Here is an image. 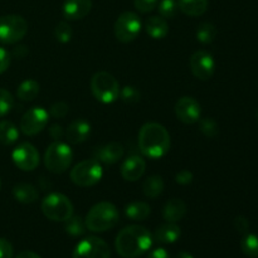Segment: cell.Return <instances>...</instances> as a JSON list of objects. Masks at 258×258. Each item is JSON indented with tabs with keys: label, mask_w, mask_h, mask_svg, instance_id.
I'll list each match as a JSON object with an SVG mask.
<instances>
[{
	"label": "cell",
	"mask_w": 258,
	"mask_h": 258,
	"mask_svg": "<svg viewBox=\"0 0 258 258\" xmlns=\"http://www.w3.org/2000/svg\"><path fill=\"white\" fill-rule=\"evenodd\" d=\"M13 249L12 243L8 239L0 238V258H13Z\"/></svg>",
	"instance_id": "obj_40"
},
{
	"label": "cell",
	"mask_w": 258,
	"mask_h": 258,
	"mask_svg": "<svg viewBox=\"0 0 258 258\" xmlns=\"http://www.w3.org/2000/svg\"><path fill=\"white\" fill-rule=\"evenodd\" d=\"M115 37L121 43H131L141 32V20L134 12H125L118 15L113 25Z\"/></svg>",
	"instance_id": "obj_9"
},
{
	"label": "cell",
	"mask_w": 258,
	"mask_h": 258,
	"mask_svg": "<svg viewBox=\"0 0 258 258\" xmlns=\"http://www.w3.org/2000/svg\"><path fill=\"white\" fill-rule=\"evenodd\" d=\"M125 149L121 143L113 141V143H108L106 145L97 148L95 150V158L100 163L106 164V165H112V164L118 163L122 159Z\"/></svg>",
	"instance_id": "obj_15"
},
{
	"label": "cell",
	"mask_w": 258,
	"mask_h": 258,
	"mask_svg": "<svg viewBox=\"0 0 258 258\" xmlns=\"http://www.w3.org/2000/svg\"><path fill=\"white\" fill-rule=\"evenodd\" d=\"M145 30L153 39H163L169 33V24L165 18L163 17H150L146 20Z\"/></svg>",
	"instance_id": "obj_22"
},
{
	"label": "cell",
	"mask_w": 258,
	"mask_h": 258,
	"mask_svg": "<svg viewBox=\"0 0 258 258\" xmlns=\"http://www.w3.org/2000/svg\"><path fill=\"white\" fill-rule=\"evenodd\" d=\"M43 214L53 222H66L75 213V207L62 193H50L42 201Z\"/></svg>",
	"instance_id": "obj_4"
},
{
	"label": "cell",
	"mask_w": 258,
	"mask_h": 258,
	"mask_svg": "<svg viewBox=\"0 0 258 258\" xmlns=\"http://www.w3.org/2000/svg\"><path fill=\"white\" fill-rule=\"evenodd\" d=\"M170 134L158 122H148L139 131V148L150 159H160L170 149Z\"/></svg>",
	"instance_id": "obj_2"
},
{
	"label": "cell",
	"mask_w": 258,
	"mask_h": 258,
	"mask_svg": "<svg viewBox=\"0 0 258 258\" xmlns=\"http://www.w3.org/2000/svg\"><path fill=\"white\" fill-rule=\"evenodd\" d=\"M10 62H12V55L5 48L0 47V75L4 73L9 68Z\"/></svg>",
	"instance_id": "obj_39"
},
{
	"label": "cell",
	"mask_w": 258,
	"mask_h": 258,
	"mask_svg": "<svg viewBox=\"0 0 258 258\" xmlns=\"http://www.w3.org/2000/svg\"><path fill=\"white\" fill-rule=\"evenodd\" d=\"M241 249L246 256L251 258H258V236L257 234L247 233L241 241Z\"/></svg>",
	"instance_id": "obj_30"
},
{
	"label": "cell",
	"mask_w": 258,
	"mask_h": 258,
	"mask_svg": "<svg viewBox=\"0 0 258 258\" xmlns=\"http://www.w3.org/2000/svg\"><path fill=\"white\" fill-rule=\"evenodd\" d=\"M164 188H165V184H164L163 178L160 175L149 176L143 184L144 194H145V197H148L150 199H155L159 196H161V193L164 191Z\"/></svg>",
	"instance_id": "obj_25"
},
{
	"label": "cell",
	"mask_w": 258,
	"mask_h": 258,
	"mask_svg": "<svg viewBox=\"0 0 258 258\" xmlns=\"http://www.w3.org/2000/svg\"><path fill=\"white\" fill-rule=\"evenodd\" d=\"M153 236L143 226L133 224L121 229L115 241L117 253L123 258H138L150 249Z\"/></svg>",
	"instance_id": "obj_1"
},
{
	"label": "cell",
	"mask_w": 258,
	"mask_h": 258,
	"mask_svg": "<svg viewBox=\"0 0 258 258\" xmlns=\"http://www.w3.org/2000/svg\"><path fill=\"white\" fill-rule=\"evenodd\" d=\"M49 112L43 107H32L23 115L20 120V131L27 136H34L42 133L48 125Z\"/></svg>",
	"instance_id": "obj_10"
},
{
	"label": "cell",
	"mask_w": 258,
	"mask_h": 258,
	"mask_svg": "<svg viewBox=\"0 0 258 258\" xmlns=\"http://www.w3.org/2000/svg\"><path fill=\"white\" fill-rule=\"evenodd\" d=\"M146 161L139 155H131L121 165V176L127 181H136L145 174Z\"/></svg>",
	"instance_id": "obj_16"
},
{
	"label": "cell",
	"mask_w": 258,
	"mask_h": 258,
	"mask_svg": "<svg viewBox=\"0 0 258 258\" xmlns=\"http://www.w3.org/2000/svg\"><path fill=\"white\" fill-rule=\"evenodd\" d=\"M148 258H170V254L165 248H155L149 253Z\"/></svg>",
	"instance_id": "obj_43"
},
{
	"label": "cell",
	"mask_w": 258,
	"mask_h": 258,
	"mask_svg": "<svg viewBox=\"0 0 258 258\" xmlns=\"http://www.w3.org/2000/svg\"><path fill=\"white\" fill-rule=\"evenodd\" d=\"M159 14L165 19H171L179 12V5L176 0H161L158 4Z\"/></svg>",
	"instance_id": "obj_31"
},
{
	"label": "cell",
	"mask_w": 258,
	"mask_h": 258,
	"mask_svg": "<svg viewBox=\"0 0 258 258\" xmlns=\"http://www.w3.org/2000/svg\"><path fill=\"white\" fill-rule=\"evenodd\" d=\"M175 258H194V257L191 256V254L189 253V252L181 251V252H179L178 254H176V257H175Z\"/></svg>",
	"instance_id": "obj_46"
},
{
	"label": "cell",
	"mask_w": 258,
	"mask_h": 258,
	"mask_svg": "<svg viewBox=\"0 0 258 258\" xmlns=\"http://www.w3.org/2000/svg\"><path fill=\"white\" fill-rule=\"evenodd\" d=\"M13 197L19 203L32 204L39 199V191L32 184L20 183L13 188Z\"/></svg>",
	"instance_id": "obj_21"
},
{
	"label": "cell",
	"mask_w": 258,
	"mask_h": 258,
	"mask_svg": "<svg viewBox=\"0 0 258 258\" xmlns=\"http://www.w3.org/2000/svg\"><path fill=\"white\" fill-rule=\"evenodd\" d=\"M193 173L189 170H181L175 175V181L178 184H180V185H188V184H190L193 181Z\"/></svg>",
	"instance_id": "obj_41"
},
{
	"label": "cell",
	"mask_w": 258,
	"mask_h": 258,
	"mask_svg": "<svg viewBox=\"0 0 258 258\" xmlns=\"http://www.w3.org/2000/svg\"><path fill=\"white\" fill-rule=\"evenodd\" d=\"M191 73L196 76L198 80L207 81L213 76L216 70V62L211 53L206 50H197L189 59Z\"/></svg>",
	"instance_id": "obj_13"
},
{
	"label": "cell",
	"mask_w": 258,
	"mask_h": 258,
	"mask_svg": "<svg viewBox=\"0 0 258 258\" xmlns=\"http://www.w3.org/2000/svg\"><path fill=\"white\" fill-rule=\"evenodd\" d=\"M151 213V208L145 202H131L125 207V214L128 219L136 222L145 221Z\"/></svg>",
	"instance_id": "obj_23"
},
{
	"label": "cell",
	"mask_w": 258,
	"mask_h": 258,
	"mask_svg": "<svg viewBox=\"0 0 258 258\" xmlns=\"http://www.w3.org/2000/svg\"><path fill=\"white\" fill-rule=\"evenodd\" d=\"M73 160V151L68 144L54 141L44 153V165L53 174H62L71 166Z\"/></svg>",
	"instance_id": "obj_5"
},
{
	"label": "cell",
	"mask_w": 258,
	"mask_h": 258,
	"mask_svg": "<svg viewBox=\"0 0 258 258\" xmlns=\"http://www.w3.org/2000/svg\"><path fill=\"white\" fill-rule=\"evenodd\" d=\"M196 37L197 39H198V42H201L202 44H209V43H212L216 39L217 28L214 27L212 23H202V24H199L198 28H197Z\"/></svg>",
	"instance_id": "obj_28"
},
{
	"label": "cell",
	"mask_w": 258,
	"mask_h": 258,
	"mask_svg": "<svg viewBox=\"0 0 258 258\" xmlns=\"http://www.w3.org/2000/svg\"><path fill=\"white\" fill-rule=\"evenodd\" d=\"M28 53H29V50H28V48L25 47V45H18V47H15L14 50H13V55H14L15 58H19V59L24 58Z\"/></svg>",
	"instance_id": "obj_44"
},
{
	"label": "cell",
	"mask_w": 258,
	"mask_h": 258,
	"mask_svg": "<svg viewBox=\"0 0 258 258\" xmlns=\"http://www.w3.org/2000/svg\"><path fill=\"white\" fill-rule=\"evenodd\" d=\"M186 204L185 202L179 198H173L165 203L163 208V218L170 223H176L185 217Z\"/></svg>",
	"instance_id": "obj_19"
},
{
	"label": "cell",
	"mask_w": 258,
	"mask_h": 258,
	"mask_svg": "<svg viewBox=\"0 0 258 258\" xmlns=\"http://www.w3.org/2000/svg\"><path fill=\"white\" fill-rule=\"evenodd\" d=\"M66 138L70 144L77 145V144H82L90 138L91 135V125L83 118H78V120L72 121L68 125L67 131H66Z\"/></svg>",
	"instance_id": "obj_18"
},
{
	"label": "cell",
	"mask_w": 258,
	"mask_h": 258,
	"mask_svg": "<svg viewBox=\"0 0 258 258\" xmlns=\"http://www.w3.org/2000/svg\"><path fill=\"white\" fill-rule=\"evenodd\" d=\"M180 234L181 232L179 226H176L175 223L166 222L165 224H161V226H159L158 228L155 229L154 239H155L158 243L170 244L178 241V239L180 238Z\"/></svg>",
	"instance_id": "obj_20"
},
{
	"label": "cell",
	"mask_w": 258,
	"mask_h": 258,
	"mask_svg": "<svg viewBox=\"0 0 258 258\" xmlns=\"http://www.w3.org/2000/svg\"><path fill=\"white\" fill-rule=\"evenodd\" d=\"M39 83L35 80H25L19 85L17 96L20 101H33L39 93Z\"/></svg>",
	"instance_id": "obj_27"
},
{
	"label": "cell",
	"mask_w": 258,
	"mask_h": 258,
	"mask_svg": "<svg viewBox=\"0 0 258 258\" xmlns=\"http://www.w3.org/2000/svg\"><path fill=\"white\" fill-rule=\"evenodd\" d=\"M199 122V130L201 133L203 134L204 136L207 138H214V136L218 135V123L211 117H206V118H201L198 121Z\"/></svg>",
	"instance_id": "obj_33"
},
{
	"label": "cell",
	"mask_w": 258,
	"mask_h": 258,
	"mask_svg": "<svg viewBox=\"0 0 258 258\" xmlns=\"http://www.w3.org/2000/svg\"><path fill=\"white\" fill-rule=\"evenodd\" d=\"M257 118H258V112H257Z\"/></svg>",
	"instance_id": "obj_48"
},
{
	"label": "cell",
	"mask_w": 258,
	"mask_h": 258,
	"mask_svg": "<svg viewBox=\"0 0 258 258\" xmlns=\"http://www.w3.org/2000/svg\"><path fill=\"white\" fill-rule=\"evenodd\" d=\"M12 159L23 171H32L39 165V153L30 143H22L13 150Z\"/></svg>",
	"instance_id": "obj_12"
},
{
	"label": "cell",
	"mask_w": 258,
	"mask_h": 258,
	"mask_svg": "<svg viewBox=\"0 0 258 258\" xmlns=\"http://www.w3.org/2000/svg\"><path fill=\"white\" fill-rule=\"evenodd\" d=\"M179 9L189 17H201L208 9V0H178Z\"/></svg>",
	"instance_id": "obj_24"
},
{
	"label": "cell",
	"mask_w": 258,
	"mask_h": 258,
	"mask_svg": "<svg viewBox=\"0 0 258 258\" xmlns=\"http://www.w3.org/2000/svg\"><path fill=\"white\" fill-rule=\"evenodd\" d=\"M120 221L117 208L110 202H101L95 204L87 213L85 219L86 228L95 233H101L112 229Z\"/></svg>",
	"instance_id": "obj_3"
},
{
	"label": "cell",
	"mask_w": 258,
	"mask_h": 258,
	"mask_svg": "<svg viewBox=\"0 0 258 258\" xmlns=\"http://www.w3.org/2000/svg\"><path fill=\"white\" fill-rule=\"evenodd\" d=\"M49 135L53 140L59 141L64 136V131H63V127L60 125H53L49 128Z\"/></svg>",
	"instance_id": "obj_42"
},
{
	"label": "cell",
	"mask_w": 258,
	"mask_h": 258,
	"mask_svg": "<svg viewBox=\"0 0 258 258\" xmlns=\"http://www.w3.org/2000/svg\"><path fill=\"white\" fill-rule=\"evenodd\" d=\"M175 115L183 123L193 125L201 120L202 107L201 103L190 96H184L179 98L175 105Z\"/></svg>",
	"instance_id": "obj_14"
},
{
	"label": "cell",
	"mask_w": 258,
	"mask_h": 258,
	"mask_svg": "<svg viewBox=\"0 0 258 258\" xmlns=\"http://www.w3.org/2000/svg\"><path fill=\"white\" fill-rule=\"evenodd\" d=\"M64 231L72 237H81L86 232V224L82 217L72 216L64 222Z\"/></svg>",
	"instance_id": "obj_29"
},
{
	"label": "cell",
	"mask_w": 258,
	"mask_h": 258,
	"mask_svg": "<svg viewBox=\"0 0 258 258\" xmlns=\"http://www.w3.org/2000/svg\"><path fill=\"white\" fill-rule=\"evenodd\" d=\"M159 0H134V5H135L136 9L139 10L143 14L146 13H150L158 7Z\"/></svg>",
	"instance_id": "obj_36"
},
{
	"label": "cell",
	"mask_w": 258,
	"mask_h": 258,
	"mask_svg": "<svg viewBox=\"0 0 258 258\" xmlns=\"http://www.w3.org/2000/svg\"><path fill=\"white\" fill-rule=\"evenodd\" d=\"M73 258H111L108 244L98 237H87L76 246Z\"/></svg>",
	"instance_id": "obj_11"
},
{
	"label": "cell",
	"mask_w": 258,
	"mask_h": 258,
	"mask_svg": "<svg viewBox=\"0 0 258 258\" xmlns=\"http://www.w3.org/2000/svg\"><path fill=\"white\" fill-rule=\"evenodd\" d=\"M118 96H120L121 101L125 102L126 105H136L141 98L140 91L134 86H125L123 88H121Z\"/></svg>",
	"instance_id": "obj_32"
},
{
	"label": "cell",
	"mask_w": 258,
	"mask_h": 258,
	"mask_svg": "<svg viewBox=\"0 0 258 258\" xmlns=\"http://www.w3.org/2000/svg\"><path fill=\"white\" fill-rule=\"evenodd\" d=\"M15 258H42L39 256V254H37L35 252H32V251H23L20 252L19 254H18Z\"/></svg>",
	"instance_id": "obj_45"
},
{
	"label": "cell",
	"mask_w": 258,
	"mask_h": 258,
	"mask_svg": "<svg viewBox=\"0 0 258 258\" xmlns=\"http://www.w3.org/2000/svg\"><path fill=\"white\" fill-rule=\"evenodd\" d=\"M68 110H70V107H68L67 103L59 101V102H55L50 106L49 115L54 118H63L68 113Z\"/></svg>",
	"instance_id": "obj_37"
},
{
	"label": "cell",
	"mask_w": 258,
	"mask_h": 258,
	"mask_svg": "<svg viewBox=\"0 0 258 258\" xmlns=\"http://www.w3.org/2000/svg\"><path fill=\"white\" fill-rule=\"evenodd\" d=\"M54 37L59 43H68L72 39V28L67 22L58 23L54 29Z\"/></svg>",
	"instance_id": "obj_34"
},
{
	"label": "cell",
	"mask_w": 258,
	"mask_h": 258,
	"mask_svg": "<svg viewBox=\"0 0 258 258\" xmlns=\"http://www.w3.org/2000/svg\"><path fill=\"white\" fill-rule=\"evenodd\" d=\"M102 175V165L96 159H87V160L81 161L77 165H75L70 174L72 183L81 188L95 185L101 180Z\"/></svg>",
	"instance_id": "obj_7"
},
{
	"label": "cell",
	"mask_w": 258,
	"mask_h": 258,
	"mask_svg": "<svg viewBox=\"0 0 258 258\" xmlns=\"http://www.w3.org/2000/svg\"><path fill=\"white\" fill-rule=\"evenodd\" d=\"M14 106V98L9 91L0 88V117L10 112Z\"/></svg>",
	"instance_id": "obj_35"
},
{
	"label": "cell",
	"mask_w": 258,
	"mask_h": 258,
	"mask_svg": "<svg viewBox=\"0 0 258 258\" xmlns=\"http://www.w3.org/2000/svg\"><path fill=\"white\" fill-rule=\"evenodd\" d=\"M91 91L96 100L100 102L112 103L120 95V85L111 73L101 71L95 73L91 78Z\"/></svg>",
	"instance_id": "obj_6"
},
{
	"label": "cell",
	"mask_w": 258,
	"mask_h": 258,
	"mask_svg": "<svg viewBox=\"0 0 258 258\" xmlns=\"http://www.w3.org/2000/svg\"><path fill=\"white\" fill-rule=\"evenodd\" d=\"M233 226H234V228H236L237 231L239 232V233H242V234L248 233L249 222H248V219L246 218V217H243V216L237 217V218L234 219V222H233Z\"/></svg>",
	"instance_id": "obj_38"
},
{
	"label": "cell",
	"mask_w": 258,
	"mask_h": 258,
	"mask_svg": "<svg viewBox=\"0 0 258 258\" xmlns=\"http://www.w3.org/2000/svg\"><path fill=\"white\" fill-rule=\"evenodd\" d=\"M28 23L22 15L9 14L0 17V43L15 44L25 37Z\"/></svg>",
	"instance_id": "obj_8"
},
{
	"label": "cell",
	"mask_w": 258,
	"mask_h": 258,
	"mask_svg": "<svg viewBox=\"0 0 258 258\" xmlns=\"http://www.w3.org/2000/svg\"><path fill=\"white\" fill-rule=\"evenodd\" d=\"M0 189H2V179H0Z\"/></svg>",
	"instance_id": "obj_47"
},
{
	"label": "cell",
	"mask_w": 258,
	"mask_h": 258,
	"mask_svg": "<svg viewBox=\"0 0 258 258\" xmlns=\"http://www.w3.org/2000/svg\"><path fill=\"white\" fill-rule=\"evenodd\" d=\"M92 9V0H64L63 15L68 20L83 19Z\"/></svg>",
	"instance_id": "obj_17"
},
{
	"label": "cell",
	"mask_w": 258,
	"mask_h": 258,
	"mask_svg": "<svg viewBox=\"0 0 258 258\" xmlns=\"http://www.w3.org/2000/svg\"><path fill=\"white\" fill-rule=\"evenodd\" d=\"M19 139V130L12 121H0V143L3 145H12Z\"/></svg>",
	"instance_id": "obj_26"
}]
</instances>
